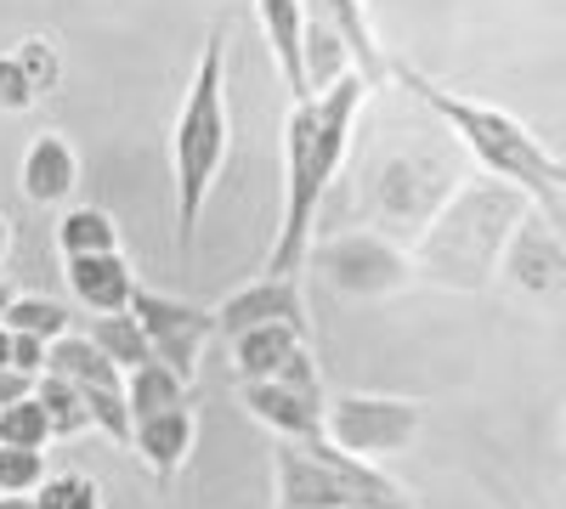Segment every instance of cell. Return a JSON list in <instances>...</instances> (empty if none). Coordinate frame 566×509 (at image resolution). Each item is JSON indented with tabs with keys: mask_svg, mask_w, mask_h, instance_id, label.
<instances>
[{
	"mask_svg": "<svg viewBox=\"0 0 566 509\" xmlns=\"http://www.w3.org/2000/svg\"><path fill=\"white\" fill-rule=\"evenodd\" d=\"M125 402H130V425L136 420H154V413L187 407V380L170 374L165 362H142L136 374H125Z\"/></svg>",
	"mask_w": 566,
	"mask_h": 509,
	"instance_id": "obj_21",
	"label": "cell"
},
{
	"mask_svg": "<svg viewBox=\"0 0 566 509\" xmlns=\"http://www.w3.org/2000/svg\"><path fill=\"white\" fill-rule=\"evenodd\" d=\"M34 402L45 407V420H52V436H57V442L91 431V407H85V396H80L63 374H52V368H45V374L34 380Z\"/></svg>",
	"mask_w": 566,
	"mask_h": 509,
	"instance_id": "obj_23",
	"label": "cell"
},
{
	"mask_svg": "<svg viewBox=\"0 0 566 509\" xmlns=\"http://www.w3.org/2000/svg\"><path fill=\"white\" fill-rule=\"evenodd\" d=\"M0 509H34V492H7V498H0Z\"/></svg>",
	"mask_w": 566,
	"mask_h": 509,
	"instance_id": "obj_32",
	"label": "cell"
},
{
	"mask_svg": "<svg viewBox=\"0 0 566 509\" xmlns=\"http://www.w3.org/2000/svg\"><path fill=\"white\" fill-rule=\"evenodd\" d=\"M193 407H170V413H154V420H136L130 425V453L154 470V481H170L187 453H193Z\"/></svg>",
	"mask_w": 566,
	"mask_h": 509,
	"instance_id": "obj_17",
	"label": "cell"
},
{
	"mask_svg": "<svg viewBox=\"0 0 566 509\" xmlns=\"http://www.w3.org/2000/svg\"><path fill=\"white\" fill-rule=\"evenodd\" d=\"M45 351H52V346H45V340H34V335H12V368H23V374H45Z\"/></svg>",
	"mask_w": 566,
	"mask_h": 509,
	"instance_id": "obj_30",
	"label": "cell"
},
{
	"mask_svg": "<svg viewBox=\"0 0 566 509\" xmlns=\"http://www.w3.org/2000/svg\"><path fill=\"white\" fill-rule=\"evenodd\" d=\"M85 340L97 346L119 374H136L142 362H154V351H148V335H142V322L130 317V306L125 311H108V317H91V329H85Z\"/></svg>",
	"mask_w": 566,
	"mask_h": 509,
	"instance_id": "obj_20",
	"label": "cell"
},
{
	"mask_svg": "<svg viewBox=\"0 0 566 509\" xmlns=\"http://www.w3.org/2000/svg\"><path fill=\"white\" fill-rule=\"evenodd\" d=\"M130 317L142 322V335H148V351L154 362H165L170 374H181L193 385L199 374V357L216 335V306H199V300H176V295H159V289H142L130 295Z\"/></svg>",
	"mask_w": 566,
	"mask_h": 509,
	"instance_id": "obj_8",
	"label": "cell"
},
{
	"mask_svg": "<svg viewBox=\"0 0 566 509\" xmlns=\"http://www.w3.org/2000/svg\"><path fill=\"white\" fill-rule=\"evenodd\" d=\"M272 465H277V509H413L386 470L340 453L328 436L312 447L277 442Z\"/></svg>",
	"mask_w": 566,
	"mask_h": 509,
	"instance_id": "obj_5",
	"label": "cell"
},
{
	"mask_svg": "<svg viewBox=\"0 0 566 509\" xmlns=\"http://www.w3.org/2000/svg\"><path fill=\"white\" fill-rule=\"evenodd\" d=\"M0 368H12V329L0 322Z\"/></svg>",
	"mask_w": 566,
	"mask_h": 509,
	"instance_id": "obj_33",
	"label": "cell"
},
{
	"mask_svg": "<svg viewBox=\"0 0 566 509\" xmlns=\"http://www.w3.org/2000/svg\"><path fill=\"white\" fill-rule=\"evenodd\" d=\"M363 97H368V79L346 68L290 108V125H283V159H290L283 165V221H277V238L266 255L272 277H295L306 266L317 244V204L346 165Z\"/></svg>",
	"mask_w": 566,
	"mask_h": 509,
	"instance_id": "obj_1",
	"label": "cell"
},
{
	"mask_svg": "<svg viewBox=\"0 0 566 509\" xmlns=\"http://www.w3.org/2000/svg\"><path fill=\"white\" fill-rule=\"evenodd\" d=\"M23 396H34V374H23V368H0V407H12Z\"/></svg>",
	"mask_w": 566,
	"mask_h": 509,
	"instance_id": "obj_31",
	"label": "cell"
},
{
	"mask_svg": "<svg viewBox=\"0 0 566 509\" xmlns=\"http://www.w3.org/2000/svg\"><path fill=\"white\" fill-rule=\"evenodd\" d=\"M424 402L413 396H323V436L352 458H391L419 436Z\"/></svg>",
	"mask_w": 566,
	"mask_h": 509,
	"instance_id": "obj_7",
	"label": "cell"
},
{
	"mask_svg": "<svg viewBox=\"0 0 566 509\" xmlns=\"http://www.w3.org/2000/svg\"><path fill=\"white\" fill-rule=\"evenodd\" d=\"M63 277H69V295H74L91 317L125 311L130 295H136V277H130L125 255H69V261H63Z\"/></svg>",
	"mask_w": 566,
	"mask_h": 509,
	"instance_id": "obj_16",
	"label": "cell"
},
{
	"mask_svg": "<svg viewBox=\"0 0 566 509\" xmlns=\"http://www.w3.org/2000/svg\"><path fill=\"white\" fill-rule=\"evenodd\" d=\"M45 368H52V374H63V380L85 396L91 431H103L114 447L130 453V402H125V374H119V368H114L97 346H91L85 335L52 340V351H45Z\"/></svg>",
	"mask_w": 566,
	"mask_h": 509,
	"instance_id": "obj_9",
	"label": "cell"
},
{
	"mask_svg": "<svg viewBox=\"0 0 566 509\" xmlns=\"http://www.w3.org/2000/svg\"><path fill=\"white\" fill-rule=\"evenodd\" d=\"M12 300H18V289L7 284V277H0V322H7V311H12Z\"/></svg>",
	"mask_w": 566,
	"mask_h": 509,
	"instance_id": "obj_34",
	"label": "cell"
},
{
	"mask_svg": "<svg viewBox=\"0 0 566 509\" xmlns=\"http://www.w3.org/2000/svg\"><path fill=\"white\" fill-rule=\"evenodd\" d=\"M34 509H103V487L91 476H45L34 492Z\"/></svg>",
	"mask_w": 566,
	"mask_h": 509,
	"instance_id": "obj_26",
	"label": "cell"
},
{
	"mask_svg": "<svg viewBox=\"0 0 566 509\" xmlns=\"http://www.w3.org/2000/svg\"><path fill=\"white\" fill-rule=\"evenodd\" d=\"M80 188V159L69 148V136L40 130L23 153V199L29 204H63Z\"/></svg>",
	"mask_w": 566,
	"mask_h": 509,
	"instance_id": "obj_18",
	"label": "cell"
},
{
	"mask_svg": "<svg viewBox=\"0 0 566 509\" xmlns=\"http://www.w3.org/2000/svg\"><path fill=\"white\" fill-rule=\"evenodd\" d=\"M34 97H40V91L29 85L23 63L18 57H0V108H29Z\"/></svg>",
	"mask_w": 566,
	"mask_h": 509,
	"instance_id": "obj_29",
	"label": "cell"
},
{
	"mask_svg": "<svg viewBox=\"0 0 566 509\" xmlns=\"http://www.w3.org/2000/svg\"><path fill=\"white\" fill-rule=\"evenodd\" d=\"M232 153V114H227V40L221 29L205 34V52L193 68V85L181 97L176 130H170V165H176V238L181 250L199 244V221L216 193V181Z\"/></svg>",
	"mask_w": 566,
	"mask_h": 509,
	"instance_id": "obj_4",
	"label": "cell"
},
{
	"mask_svg": "<svg viewBox=\"0 0 566 509\" xmlns=\"http://www.w3.org/2000/svg\"><path fill=\"white\" fill-rule=\"evenodd\" d=\"M57 250H63V261L69 255H119V226L108 210L80 204L57 221Z\"/></svg>",
	"mask_w": 566,
	"mask_h": 509,
	"instance_id": "obj_22",
	"label": "cell"
},
{
	"mask_svg": "<svg viewBox=\"0 0 566 509\" xmlns=\"http://www.w3.org/2000/svg\"><path fill=\"white\" fill-rule=\"evenodd\" d=\"M306 266L346 300H386L413 284V261L380 233H340L312 244Z\"/></svg>",
	"mask_w": 566,
	"mask_h": 509,
	"instance_id": "obj_6",
	"label": "cell"
},
{
	"mask_svg": "<svg viewBox=\"0 0 566 509\" xmlns=\"http://www.w3.org/2000/svg\"><path fill=\"white\" fill-rule=\"evenodd\" d=\"M12 57L23 63V74H29V85L40 91V97H45V91H57V79H63L57 68H63V63H57V52H52L45 40H23Z\"/></svg>",
	"mask_w": 566,
	"mask_h": 509,
	"instance_id": "obj_28",
	"label": "cell"
},
{
	"mask_svg": "<svg viewBox=\"0 0 566 509\" xmlns=\"http://www.w3.org/2000/svg\"><path fill=\"white\" fill-rule=\"evenodd\" d=\"M261 322H283V329L306 335V300H301V284L295 277H272L261 272L255 284H244L239 295H227L216 306V335H244V329H261Z\"/></svg>",
	"mask_w": 566,
	"mask_h": 509,
	"instance_id": "obj_14",
	"label": "cell"
},
{
	"mask_svg": "<svg viewBox=\"0 0 566 509\" xmlns=\"http://www.w3.org/2000/svg\"><path fill=\"white\" fill-rule=\"evenodd\" d=\"M301 18H306V29L335 34V45L352 57V68L368 79V91L386 85L391 63H386V52H380V34H374L363 0H301Z\"/></svg>",
	"mask_w": 566,
	"mask_h": 509,
	"instance_id": "obj_15",
	"label": "cell"
},
{
	"mask_svg": "<svg viewBox=\"0 0 566 509\" xmlns=\"http://www.w3.org/2000/svg\"><path fill=\"white\" fill-rule=\"evenodd\" d=\"M453 181L437 159H391L380 170V188H374V204H380L391 233H424L431 215L448 204Z\"/></svg>",
	"mask_w": 566,
	"mask_h": 509,
	"instance_id": "obj_10",
	"label": "cell"
},
{
	"mask_svg": "<svg viewBox=\"0 0 566 509\" xmlns=\"http://www.w3.org/2000/svg\"><path fill=\"white\" fill-rule=\"evenodd\" d=\"M527 204L533 199L515 193L510 181H499V176H482V181L453 188L448 204L431 215V226L419 233V250L408 255L413 261V284L488 289L499 277V266H504L510 233L522 226Z\"/></svg>",
	"mask_w": 566,
	"mask_h": 509,
	"instance_id": "obj_2",
	"label": "cell"
},
{
	"mask_svg": "<svg viewBox=\"0 0 566 509\" xmlns=\"http://www.w3.org/2000/svg\"><path fill=\"white\" fill-rule=\"evenodd\" d=\"M7 250H12V226L0 221V261H7Z\"/></svg>",
	"mask_w": 566,
	"mask_h": 509,
	"instance_id": "obj_35",
	"label": "cell"
},
{
	"mask_svg": "<svg viewBox=\"0 0 566 509\" xmlns=\"http://www.w3.org/2000/svg\"><path fill=\"white\" fill-rule=\"evenodd\" d=\"M261 12V29H266V45H272V63L290 85V97H312L306 85V57H301V34H306V18H301V0H255Z\"/></svg>",
	"mask_w": 566,
	"mask_h": 509,
	"instance_id": "obj_19",
	"label": "cell"
},
{
	"mask_svg": "<svg viewBox=\"0 0 566 509\" xmlns=\"http://www.w3.org/2000/svg\"><path fill=\"white\" fill-rule=\"evenodd\" d=\"M391 74L402 79V91H413V97L459 136V142L470 148V159H476L488 176L510 181V188L527 193L538 210H555V199L566 193V159H555L515 114H504L493 103H470L448 85H431L413 68H391Z\"/></svg>",
	"mask_w": 566,
	"mask_h": 509,
	"instance_id": "obj_3",
	"label": "cell"
},
{
	"mask_svg": "<svg viewBox=\"0 0 566 509\" xmlns=\"http://www.w3.org/2000/svg\"><path fill=\"white\" fill-rule=\"evenodd\" d=\"M7 329L12 335H34V340H63V335H74L69 329V306H57V300H45V295H18L12 300V311H7Z\"/></svg>",
	"mask_w": 566,
	"mask_h": 509,
	"instance_id": "obj_24",
	"label": "cell"
},
{
	"mask_svg": "<svg viewBox=\"0 0 566 509\" xmlns=\"http://www.w3.org/2000/svg\"><path fill=\"white\" fill-rule=\"evenodd\" d=\"M227 346H232V368H239V380H277V385H295V391H323L306 335L283 329V322L244 329V335H232Z\"/></svg>",
	"mask_w": 566,
	"mask_h": 509,
	"instance_id": "obj_11",
	"label": "cell"
},
{
	"mask_svg": "<svg viewBox=\"0 0 566 509\" xmlns=\"http://www.w3.org/2000/svg\"><path fill=\"white\" fill-rule=\"evenodd\" d=\"M504 277L527 295H555L566 284V238L549 210H527L522 226L510 233L504 250Z\"/></svg>",
	"mask_w": 566,
	"mask_h": 509,
	"instance_id": "obj_12",
	"label": "cell"
},
{
	"mask_svg": "<svg viewBox=\"0 0 566 509\" xmlns=\"http://www.w3.org/2000/svg\"><path fill=\"white\" fill-rule=\"evenodd\" d=\"M40 481H45V453L0 442V498L7 492H40Z\"/></svg>",
	"mask_w": 566,
	"mask_h": 509,
	"instance_id": "obj_27",
	"label": "cell"
},
{
	"mask_svg": "<svg viewBox=\"0 0 566 509\" xmlns=\"http://www.w3.org/2000/svg\"><path fill=\"white\" fill-rule=\"evenodd\" d=\"M239 407L255 425H266L277 442H295V447L323 442V391H295L277 380H239Z\"/></svg>",
	"mask_w": 566,
	"mask_h": 509,
	"instance_id": "obj_13",
	"label": "cell"
},
{
	"mask_svg": "<svg viewBox=\"0 0 566 509\" xmlns=\"http://www.w3.org/2000/svg\"><path fill=\"white\" fill-rule=\"evenodd\" d=\"M0 442H12V447H52L57 436H52V420H45V407L34 402V396H23V402H12V407H0Z\"/></svg>",
	"mask_w": 566,
	"mask_h": 509,
	"instance_id": "obj_25",
	"label": "cell"
}]
</instances>
